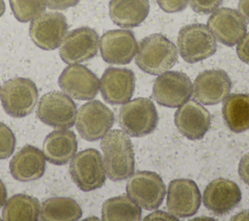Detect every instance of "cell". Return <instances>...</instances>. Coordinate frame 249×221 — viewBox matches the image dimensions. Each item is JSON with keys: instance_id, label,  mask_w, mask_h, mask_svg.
Here are the masks:
<instances>
[{"instance_id": "obj_1", "label": "cell", "mask_w": 249, "mask_h": 221, "mask_svg": "<svg viewBox=\"0 0 249 221\" xmlns=\"http://www.w3.org/2000/svg\"><path fill=\"white\" fill-rule=\"evenodd\" d=\"M106 175L112 181L124 180L134 172V151L126 132L109 130L100 143Z\"/></svg>"}, {"instance_id": "obj_2", "label": "cell", "mask_w": 249, "mask_h": 221, "mask_svg": "<svg viewBox=\"0 0 249 221\" xmlns=\"http://www.w3.org/2000/svg\"><path fill=\"white\" fill-rule=\"evenodd\" d=\"M178 61V51L173 42L160 33L151 34L140 41L135 56L136 65L151 75H160Z\"/></svg>"}, {"instance_id": "obj_3", "label": "cell", "mask_w": 249, "mask_h": 221, "mask_svg": "<svg viewBox=\"0 0 249 221\" xmlns=\"http://www.w3.org/2000/svg\"><path fill=\"white\" fill-rule=\"evenodd\" d=\"M38 89L28 78L16 77L6 81L0 89V99L5 112L14 118L32 113L38 101Z\"/></svg>"}, {"instance_id": "obj_4", "label": "cell", "mask_w": 249, "mask_h": 221, "mask_svg": "<svg viewBox=\"0 0 249 221\" xmlns=\"http://www.w3.org/2000/svg\"><path fill=\"white\" fill-rule=\"evenodd\" d=\"M159 116L153 101L138 97L125 102L119 113V125L129 136L142 137L157 128Z\"/></svg>"}, {"instance_id": "obj_5", "label": "cell", "mask_w": 249, "mask_h": 221, "mask_svg": "<svg viewBox=\"0 0 249 221\" xmlns=\"http://www.w3.org/2000/svg\"><path fill=\"white\" fill-rule=\"evenodd\" d=\"M177 47L182 58L189 63L201 61L216 53V39L202 23H192L182 27L177 37Z\"/></svg>"}, {"instance_id": "obj_6", "label": "cell", "mask_w": 249, "mask_h": 221, "mask_svg": "<svg viewBox=\"0 0 249 221\" xmlns=\"http://www.w3.org/2000/svg\"><path fill=\"white\" fill-rule=\"evenodd\" d=\"M69 173L75 184L84 192L102 187L106 172L99 151L89 148L76 154L70 162Z\"/></svg>"}, {"instance_id": "obj_7", "label": "cell", "mask_w": 249, "mask_h": 221, "mask_svg": "<svg viewBox=\"0 0 249 221\" xmlns=\"http://www.w3.org/2000/svg\"><path fill=\"white\" fill-rule=\"evenodd\" d=\"M126 193L140 207L155 210L162 203L166 189L158 173L143 170L130 176L126 184Z\"/></svg>"}, {"instance_id": "obj_8", "label": "cell", "mask_w": 249, "mask_h": 221, "mask_svg": "<svg viewBox=\"0 0 249 221\" xmlns=\"http://www.w3.org/2000/svg\"><path fill=\"white\" fill-rule=\"evenodd\" d=\"M76 129L88 141L102 138L114 124L113 112L101 101L90 100L83 104L76 115Z\"/></svg>"}, {"instance_id": "obj_9", "label": "cell", "mask_w": 249, "mask_h": 221, "mask_svg": "<svg viewBox=\"0 0 249 221\" xmlns=\"http://www.w3.org/2000/svg\"><path fill=\"white\" fill-rule=\"evenodd\" d=\"M36 114L48 126L68 129L75 124L77 107L69 95L55 91L45 93L40 98Z\"/></svg>"}, {"instance_id": "obj_10", "label": "cell", "mask_w": 249, "mask_h": 221, "mask_svg": "<svg viewBox=\"0 0 249 221\" xmlns=\"http://www.w3.org/2000/svg\"><path fill=\"white\" fill-rule=\"evenodd\" d=\"M193 93L189 76L180 71H165L155 80L153 96L158 104L175 108L187 102Z\"/></svg>"}, {"instance_id": "obj_11", "label": "cell", "mask_w": 249, "mask_h": 221, "mask_svg": "<svg viewBox=\"0 0 249 221\" xmlns=\"http://www.w3.org/2000/svg\"><path fill=\"white\" fill-rule=\"evenodd\" d=\"M67 29L66 18L62 14L47 12L32 19L29 36L37 47L52 51L60 46Z\"/></svg>"}, {"instance_id": "obj_12", "label": "cell", "mask_w": 249, "mask_h": 221, "mask_svg": "<svg viewBox=\"0 0 249 221\" xmlns=\"http://www.w3.org/2000/svg\"><path fill=\"white\" fill-rule=\"evenodd\" d=\"M99 37L90 27H80L69 32L59 46V55L68 64H76L95 56Z\"/></svg>"}, {"instance_id": "obj_13", "label": "cell", "mask_w": 249, "mask_h": 221, "mask_svg": "<svg viewBox=\"0 0 249 221\" xmlns=\"http://www.w3.org/2000/svg\"><path fill=\"white\" fill-rule=\"evenodd\" d=\"M207 27L220 43L232 47L246 34L247 23L239 12L225 7L212 12Z\"/></svg>"}, {"instance_id": "obj_14", "label": "cell", "mask_w": 249, "mask_h": 221, "mask_svg": "<svg viewBox=\"0 0 249 221\" xmlns=\"http://www.w3.org/2000/svg\"><path fill=\"white\" fill-rule=\"evenodd\" d=\"M200 203V192L195 181L180 178L169 182L166 206L172 215L178 218L191 217L197 212Z\"/></svg>"}, {"instance_id": "obj_15", "label": "cell", "mask_w": 249, "mask_h": 221, "mask_svg": "<svg viewBox=\"0 0 249 221\" xmlns=\"http://www.w3.org/2000/svg\"><path fill=\"white\" fill-rule=\"evenodd\" d=\"M58 85L75 99L90 100L98 92L99 80L89 68L76 63L64 68L58 78Z\"/></svg>"}, {"instance_id": "obj_16", "label": "cell", "mask_w": 249, "mask_h": 221, "mask_svg": "<svg viewBox=\"0 0 249 221\" xmlns=\"http://www.w3.org/2000/svg\"><path fill=\"white\" fill-rule=\"evenodd\" d=\"M138 44L134 34L126 29H115L105 32L99 41L103 60L110 64L129 63L137 53Z\"/></svg>"}, {"instance_id": "obj_17", "label": "cell", "mask_w": 249, "mask_h": 221, "mask_svg": "<svg viewBox=\"0 0 249 221\" xmlns=\"http://www.w3.org/2000/svg\"><path fill=\"white\" fill-rule=\"evenodd\" d=\"M99 88L102 97L110 104H123L132 97L135 76L127 68L108 67L101 76Z\"/></svg>"}, {"instance_id": "obj_18", "label": "cell", "mask_w": 249, "mask_h": 221, "mask_svg": "<svg viewBox=\"0 0 249 221\" xmlns=\"http://www.w3.org/2000/svg\"><path fill=\"white\" fill-rule=\"evenodd\" d=\"M231 81L222 69H208L196 78L194 82L195 98L205 105L222 102L230 93Z\"/></svg>"}, {"instance_id": "obj_19", "label": "cell", "mask_w": 249, "mask_h": 221, "mask_svg": "<svg viewBox=\"0 0 249 221\" xmlns=\"http://www.w3.org/2000/svg\"><path fill=\"white\" fill-rule=\"evenodd\" d=\"M203 204L216 215H225L237 206L241 191L236 183L227 178H216L203 192Z\"/></svg>"}, {"instance_id": "obj_20", "label": "cell", "mask_w": 249, "mask_h": 221, "mask_svg": "<svg viewBox=\"0 0 249 221\" xmlns=\"http://www.w3.org/2000/svg\"><path fill=\"white\" fill-rule=\"evenodd\" d=\"M174 123L181 134L188 139L197 140L208 131L211 116L196 100H188L175 112Z\"/></svg>"}, {"instance_id": "obj_21", "label": "cell", "mask_w": 249, "mask_h": 221, "mask_svg": "<svg viewBox=\"0 0 249 221\" xmlns=\"http://www.w3.org/2000/svg\"><path fill=\"white\" fill-rule=\"evenodd\" d=\"M46 168L44 153L35 146L25 145L10 162L12 176L22 182L36 180L43 176Z\"/></svg>"}, {"instance_id": "obj_22", "label": "cell", "mask_w": 249, "mask_h": 221, "mask_svg": "<svg viewBox=\"0 0 249 221\" xmlns=\"http://www.w3.org/2000/svg\"><path fill=\"white\" fill-rule=\"evenodd\" d=\"M77 138L72 130L56 129L47 135L43 143V153L51 164H67L77 152Z\"/></svg>"}, {"instance_id": "obj_23", "label": "cell", "mask_w": 249, "mask_h": 221, "mask_svg": "<svg viewBox=\"0 0 249 221\" xmlns=\"http://www.w3.org/2000/svg\"><path fill=\"white\" fill-rule=\"evenodd\" d=\"M150 11L148 0H111L109 16L112 21L123 28H132L141 24Z\"/></svg>"}, {"instance_id": "obj_24", "label": "cell", "mask_w": 249, "mask_h": 221, "mask_svg": "<svg viewBox=\"0 0 249 221\" xmlns=\"http://www.w3.org/2000/svg\"><path fill=\"white\" fill-rule=\"evenodd\" d=\"M222 114L227 127L235 133L249 129V93H231L224 99Z\"/></svg>"}, {"instance_id": "obj_25", "label": "cell", "mask_w": 249, "mask_h": 221, "mask_svg": "<svg viewBox=\"0 0 249 221\" xmlns=\"http://www.w3.org/2000/svg\"><path fill=\"white\" fill-rule=\"evenodd\" d=\"M83 215L78 203L67 197H55L46 200L40 208L42 221H76Z\"/></svg>"}, {"instance_id": "obj_26", "label": "cell", "mask_w": 249, "mask_h": 221, "mask_svg": "<svg viewBox=\"0 0 249 221\" xmlns=\"http://www.w3.org/2000/svg\"><path fill=\"white\" fill-rule=\"evenodd\" d=\"M39 201L26 194L11 197L4 205L2 218L5 221H37L40 216Z\"/></svg>"}, {"instance_id": "obj_27", "label": "cell", "mask_w": 249, "mask_h": 221, "mask_svg": "<svg viewBox=\"0 0 249 221\" xmlns=\"http://www.w3.org/2000/svg\"><path fill=\"white\" fill-rule=\"evenodd\" d=\"M141 208L128 196H118L106 200L102 204L101 218L104 221H138Z\"/></svg>"}, {"instance_id": "obj_28", "label": "cell", "mask_w": 249, "mask_h": 221, "mask_svg": "<svg viewBox=\"0 0 249 221\" xmlns=\"http://www.w3.org/2000/svg\"><path fill=\"white\" fill-rule=\"evenodd\" d=\"M14 17L20 22L35 18L46 10L44 0H9Z\"/></svg>"}, {"instance_id": "obj_29", "label": "cell", "mask_w": 249, "mask_h": 221, "mask_svg": "<svg viewBox=\"0 0 249 221\" xmlns=\"http://www.w3.org/2000/svg\"><path fill=\"white\" fill-rule=\"evenodd\" d=\"M16 147V137L11 129L0 122V160L12 156Z\"/></svg>"}, {"instance_id": "obj_30", "label": "cell", "mask_w": 249, "mask_h": 221, "mask_svg": "<svg viewBox=\"0 0 249 221\" xmlns=\"http://www.w3.org/2000/svg\"><path fill=\"white\" fill-rule=\"evenodd\" d=\"M223 0H190L192 9L198 14H209L214 12L222 4Z\"/></svg>"}, {"instance_id": "obj_31", "label": "cell", "mask_w": 249, "mask_h": 221, "mask_svg": "<svg viewBox=\"0 0 249 221\" xmlns=\"http://www.w3.org/2000/svg\"><path fill=\"white\" fill-rule=\"evenodd\" d=\"M190 0H157L160 8L166 13H177L185 10Z\"/></svg>"}, {"instance_id": "obj_32", "label": "cell", "mask_w": 249, "mask_h": 221, "mask_svg": "<svg viewBox=\"0 0 249 221\" xmlns=\"http://www.w3.org/2000/svg\"><path fill=\"white\" fill-rule=\"evenodd\" d=\"M236 54L240 60L249 64V32L237 43Z\"/></svg>"}, {"instance_id": "obj_33", "label": "cell", "mask_w": 249, "mask_h": 221, "mask_svg": "<svg viewBox=\"0 0 249 221\" xmlns=\"http://www.w3.org/2000/svg\"><path fill=\"white\" fill-rule=\"evenodd\" d=\"M51 10H65L76 6L80 0H44Z\"/></svg>"}, {"instance_id": "obj_34", "label": "cell", "mask_w": 249, "mask_h": 221, "mask_svg": "<svg viewBox=\"0 0 249 221\" xmlns=\"http://www.w3.org/2000/svg\"><path fill=\"white\" fill-rule=\"evenodd\" d=\"M238 174L242 181L249 186V152L245 154L239 162Z\"/></svg>"}, {"instance_id": "obj_35", "label": "cell", "mask_w": 249, "mask_h": 221, "mask_svg": "<svg viewBox=\"0 0 249 221\" xmlns=\"http://www.w3.org/2000/svg\"><path fill=\"white\" fill-rule=\"evenodd\" d=\"M144 220H178V217H175L174 215L168 214L163 211H155L147 215Z\"/></svg>"}, {"instance_id": "obj_36", "label": "cell", "mask_w": 249, "mask_h": 221, "mask_svg": "<svg viewBox=\"0 0 249 221\" xmlns=\"http://www.w3.org/2000/svg\"><path fill=\"white\" fill-rule=\"evenodd\" d=\"M238 10L241 16L249 21V0H239Z\"/></svg>"}, {"instance_id": "obj_37", "label": "cell", "mask_w": 249, "mask_h": 221, "mask_svg": "<svg viewBox=\"0 0 249 221\" xmlns=\"http://www.w3.org/2000/svg\"><path fill=\"white\" fill-rule=\"evenodd\" d=\"M7 200V190L4 183L0 180V208L3 206Z\"/></svg>"}, {"instance_id": "obj_38", "label": "cell", "mask_w": 249, "mask_h": 221, "mask_svg": "<svg viewBox=\"0 0 249 221\" xmlns=\"http://www.w3.org/2000/svg\"><path fill=\"white\" fill-rule=\"evenodd\" d=\"M5 9H6V7H5V2H4V0H0V18L3 16V14L5 13Z\"/></svg>"}]
</instances>
